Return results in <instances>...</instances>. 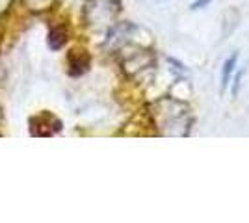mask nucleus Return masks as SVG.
<instances>
[{
    "instance_id": "6e6552de",
    "label": "nucleus",
    "mask_w": 249,
    "mask_h": 223,
    "mask_svg": "<svg viewBox=\"0 0 249 223\" xmlns=\"http://www.w3.org/2000/svg\"><path fill=\"white\" fill-rule=\"evenodd\" d=\"M210 2L212 0H194L192 2V6H190V10H205V8H208L210 6Z\"/></svg>"
},
{
    "instance_id": "20e7f679",
    "label": "nucleus",
    "mask_w": 249,
    "mask_h": 223,
    "mask_svg": "<svg viewBox=\"0 0 249 223\" xmlns=\"http://www.w3.org/2000/svg\"><path fill=\"white\" fill-rule=\"evenodd\" d=\"M89 64H91V58L89 54L82 51V49H73L71 54H69V67H71V74L78 76V74H84L88 69H89Z\"/></svg>"
},
{
    "instance_id": "7ed1b4c3",
    "label": "nucleus",
    "mask_w": 249,
    "mask_h": 223,
    "mask_svg": "<svg viewBox=\"0 0 249 223\" xmlns=\"http://www.w3.org/2000/svg\"><path fill=\"white\" fill-rule=\"evenodd\" d=\"M156 65V56L151 49H140L136 51L128 60H124L123 69L126 73H143V71H151Z\"/></svg>"
},
{
    "instance_id": "0eeeda50",
    "label": "nucleus",
    "mask_w": 249,
    "mask_h": 223,
    "mask_svg": "<svg viewBox=\"0 0 249 223\" xmlns=\"http://www.w3.org/2000/svg\"><path fill=\"white\" fill-rule=\"evenodd\" d=\"M167 64L173 65L171 71H173V74H175L177 78H184V76H186V65L184 64H180L175 58H167Z\"/></svg>"
},
{
    "instance_id": "f03ea898",
    "label": "nucleus",
    "mask_w": 249,
    "mask_h": 223,
    "mask_svg": "<svg viewBox=\"0 0 249 223\" xmlns=\"http://www.w3.org/2000/svg\"><path fill=\"white\" fill-rule=\"evenodd\" d=\"M119 11H121L119 0H89L86 4V21L88 24L108 21L114 19Z\"/></svg>"
},
{
    "instance_id": "f257e3e1",
    "label": "nucleus",
    "mask_w": 249,
    "mask_h": 223,
    "mask_svg": "<svg viewBox=\"0 0 249 223\" xmlns=\"http://www.w3.org/2000/svg\"><path fill=\"white\" fill-rule=\"evenodd\" d=\"M153 121L162 134L169 136H188L194 125L192 110L184 101L167 95L156 101L153 106Z\"/></svg>"
},
{
    "instance_id": "423d86ee",
    "label": "nucleus",
    "mask_w": 249,
    "mask_h": 223,
    "mask_svg": "<svg viewBox=\"0 0 249 223\" xmlns=\"http://www.w3.org/2000/svg\"><path fill=\"white\" fill-rule=\"evenodd\" d=\"M49 41H51L52 49H60L63 43L67 41V32H65L63 28H54V30L51 32V37H49Z\"/></svg>"
},
{
    "instance_id": "1a4fd4ad",
    "label": "nucleus",
    "mask_w": 249,
    "mask_h": 223,
    "mask_svg": "<svg viewBox=\"0 0 249 223\" xmlns=\"http://www.w3.org/2000/svg\"><path fill=\"white\" fill-rule=\"evenodd\" d=\"M240 80H242V73H236V78H234V87H232V93H234V95H236V93H238Z\"/></svg>"
},
{
    "instance_id": "39448f33",
    "label": "nucleus",
    "mask_w": 249,
    "mask_h": 223,
    "mask_svg": "<svg viewBox=\"0 0 249 223\" xmlns=\"http://www.w3.org/2000/svg\"><path fill=\"white\" fill-rule=\"evenodd\" d=\"M236 65H238V52H232L223 62V67H221V91H225L229 86H231L232 74L236 71Z\"/></svg>"
}]
</instances>
